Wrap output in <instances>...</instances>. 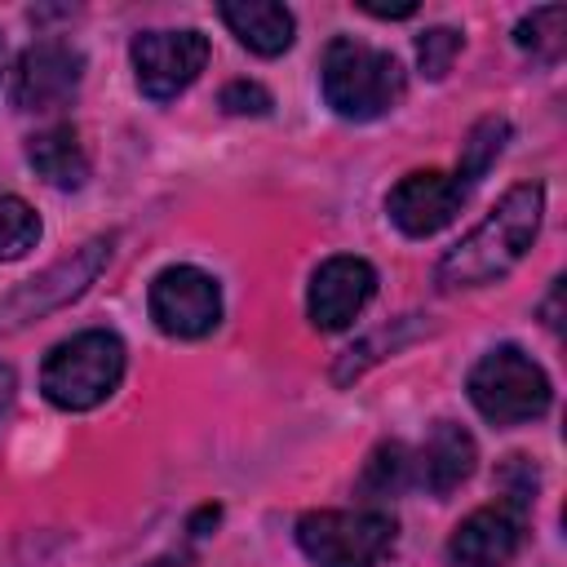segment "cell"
<instances>
[{
	"label": "cell",
	"instance_id": "cell-5",
	"mask_svg": "<svg viewBox=\"0 0 567 567\" xmlns=\"http://www.w3.org/2000/svg\"><path fill=\"white\" fill-rule=\"evenodd\" d=\"M394 532L385 509H310L297 518V545L315 567H377Z\"/></svg>",
	"mask_w": 567,
	"mask_h": 567
},
{
	"label": "cell",
	"instance_id": "cell-12",
	"mask_svg": "<svg viewBox=\"0 0 567 567\" xmlns=\"http://www.w3.org/2000/svg\"><path fill=\"white\" fill-rule=\"evenodd\" d=\"M518 545H523V509L496 501L456 523L447 540V558L456 567H505L518 554Z\"/></svg>",
	"mask_w": 567,
	"mask_h": 567
},
{
	"label": "cell",
	"instance_id": "cell-6",
	"mask_svg": "<svg viewBox=\"0 0 567 567\" xmlns=\"http://www.w3.org/2000/svg\"><path fill=\"white\" fill-rule=\"evenodd\" d=\"M111 248H115V235H97L84 248H75L71 257H62L49 270H40L35 279H27L13 292H4L0 297V332H18V328L44 319L49 310L75 301L102 275V266L111 261Z\"/></svg>",
	"mask_w": 567,
	"mask_h": 567
},
{
	"label": "cell",
	"instance_id": "cell-7",
	"mask_svg": "<svg viewBox=\"0 0 567 567\" xmlns=\"http://www.w3.org/2000/svg\"><path fill=\"white\" fill-rule=\"evenodd\" d=\"M146 306H151L155 328L177 337V341L208 337L221 323V288L199 266H168V270H159L151 279Z\"/></svg>",
	"mask_w": 567,
	"mask_h": 567
},
{
	"label": "cell",
	"instance_id": "cell-27",
	"mask_svg": "<svg viewBox=\"0 0 567 567\" xmlns=\"http://www.w3.org/2000/svg\"><path fill=\"white\" fill-rule=\"evenodd\" d=\"M0 66H4V40H0Z\"/></svg>",
	"mask_w": 567,
	"mask_h": 567
},
{
	"label": "cell",
	"instance_id": "cell-20",
	"mask_svg": "<svg viewBox=\"0 0 567 567\" xmlns=\"http://www.w3.org/2000/svg\"><path fill=\"white\" fill-rule=\"evenodd\" d=\"M456 53H461V31H452V27H430L416 35V62L430 80H443L452 71Z\"/></svg>",
	"mask_w": 567,
	"mask_h": 567
},
{
	"label": "cell",
	"instance_id": "cell-4",
	"mask_svg": "<svg viewBox=\"0 0 567 567\" xmlns=\"http://www.w3.org/2000/svg\"><path fill=\"white\" fill-rule=\"evenodd\" d=\"M470 403L478 408L483 421L492 425H523L549 412L554 403V385L545 377V368L523 354L518 346H496L487 350L474 368H470Z\"/></svg>",
	"mask_w": 567,
	"mask_h": 567
},
{
	"label": "cell",
	"instance_id": "cell-18",
	"mask_svg": "<svg viewBox=\"0 0 567 567\" xmlns=\"http://www.w3.org/2000/svg\"><path fill=\"white\" fill-rule=\"evenodd\" d=\"M563 35H567V9H563V4L532 9V13L514 27V44L527 49L532 58H545V62H554V58L563 53Z\"/></svg>",
	"mask_w": 567,
	"mask_h": 567
},
{
	"label": "cell",
	"instance_id": "cell-21",
	"mask_svg": "<svg viewBox=\"0 0 567 567\" xmlns=\"http://www.w3.org/2000/svg\"><path fill=\"white\" fill-rule=\"evenodd\" d=\"M496 483H501V492H505V505H514V509L527 514V505L536 501V470H532V461H527V456H509V461L501 465Z\"/></svg>",
	"mask_w": 567,
	"mask_h": 567
},
{
	"label": "cell",
	"instance_id": "cell-14",
	"mask_svg": "<svg viewBox=\"0 0 567 567\" xmlns=\"http://www.w3.org/2000/svg\"><path fill=\"white\" fill-rule=\"evenodd\" d=\"M217 13L230 27V35L244 49L261 53V58H279L292 44V31H297L292 9H284L275 0H221Z\"/></svg>",
	"mask_w": 567,
	"mask_h": 567
},
{
	"label": "cell",
	"instance_id": "cell-11",
	"mask_svg": "<svg viewBox=\"0 0 567 567\" xmlns=\"http://www.w3.org/2000/svg\"><path fill=\"white\" fill-rule=\"evenodd\" d=\"M377 292V270L363 257H328L315 275H310V292H306V315L319 332H341L350 328L363 306Z\"/></svg>",
	"mask_w": 567,
	"mask_h": 567
},
{
	"label": "cell",
	"instance_id": "cell-16",
	"mask_svg": "<svg viewBox=\"0 0 567 567\" xmlns=\"http://www.w3.org/2000/svg\"><path fill=\"white\" fill-rule=\"evenodd\" d=\"M416 483V465H412V452L403 443H377L372 456L363 461V474H359V492L368 501H385V496H399L403 487Z\"/></svg>",
	"mask_w": 567,
	"mask_h": 567
},
{
	"label": "cell",
	"instance_id": "cell-23",
	"mask_svg": "<svg viewBox=\"0 0 567 567\" xmlns=\"http://www.w3.org/2000/svg\"><path fill=\"white\" fill-rule=\"evenodd\" d=\"M363 13H372V18H412L416 4L412 0L408 4H363Z\"/></svg>",
	"mask_w": 567,
	"mask_h": 567
},
{
	"label": "cell",
	"instance_id": "cell-25",
	"mask_svg": "<svg viewBox=\"0 0 567 567\" xmlns=\"http://www.w3.org/2000/svg\"><path fill=\"white\" fill-rule=\"evenodd\" d=\"M9 399H13V368H9V363H0V416H4Z\"/></svg>",
	"mask_w": 567,
	"mask_h": 567
},
{
	"label": "cell",
	"instance_id": "cell-17",
	"mask_svg": "<svg viewBox=\"0 0 567 567\" xmlns=\"http://www.w3.org/2000/svg\"><path fill=\"white\" fill-rule=\"evenodd\" d=\"M505 137H509V124H505L501 115H487V120H478V124L465 133V142H461V164H456L461 182L478 186V182L487 177V168L496 164V155H501Z\"/></svg>",
	"mask_w": 567,
	"mask_h": 567
},
{
	"label": "cell",
	"instance_id": "cell-24",
	"mask_svg": "<svg viewBox=\"0 0 567 567\" xmlns=\"http://www.w3.org/2000/svg\"><path fill=\"white\" fill-rule=\"evenodd\" d=\"M558 297H563V279H554V288H549V301H545V323H549L554 332H558V323H563V319H558Z\"/></svg>",
	"mask_w": 567,
	"mask_h": 567
},
{
	"label": "cell",
	"instance_id": "cell-3",
	"mask_svg": "<svg viewBox=\"0 0 567 567\" xmlns=\"http://www.w3.org/2000/svg\"><path fill=\"white\" fill-rule=\"evenodd\" d=\"M124 377V341L106 328L75 332L44 354L40 390L62 412H89L115 394Z\"/></svg>",
	"mask_w": 567,
	"mask_h": 567
},
{
	"label": "cell",
	"instance_id": "cell-26",
	"mask_svg": "<svg viewBox=\"0 0 567 567\" xmlns=\"http://www.w3.org/2000/svg\"><path fill=\"white\" fill-rule=\"evenodd\" d=\"M146 567H173V558H159V563H146Z\"/></svg>",
	"mask_w": 567,
	"mask_h": 567
},
{
	"label": "cell",
	"instance_id": "cell-8",
	"mask_svg": "<svg viewBox=\"0 0 567 567\" xmlns=\"http://www.w3.org/2000/svg\"><path fill=\"white\" fill-rule=\"evenodd\" d=\"M128 58H133L137 89L151 102H168L199 80L204 62H208V40L190 27L186 31H142V35H133Z\"/></svg>",
	"mask_w": 567,
	"mask_h": 567
},
{
	"label": "cell",
	"instance_id": "cell-15",
	"mask_svg": "<svg viewBox=\"0 0 567 567\" xmlns=\"http://www.w3.org/2000/svg\"><path fill=\"white\" fill-rule=\"evenodd\" d=\"M27 159L58 190H80L89 182V151H84V142L71 124H53L44 133H31L27 137Z\"/></svg>",
	"mask_w": 567,
	"mask_h": 567
},
{
	"label": "cell",
	"instance_id": "cell-10",
	"mask_svg": "<svg viewBox=\"0 0 567 567\" xmlns=\"http://www.w3.org/2000/svg\"><path fill=\"white\" fill-rule=\"evenodd\" d=\"M84 80V53L66 40H35L13 66V106L18 111H58L75 97Z\"/></svg>",
	"mask_w": 567,
	"mask_h": 567
},
{
	"label": "cell",
	"instance_id": "cell-19",
	"mask_svg": "<svg viewBox=\"0 0 567 567\" xmlns=\"http://www.w3.org/2000/svg\"><path fill=\"white\" fill-rule=\"evenodd\" d=\"M35 239H40L35 208L18 195H0V261H13L22 252H31Z\"/></svg>",
	"mask_w": 567,
	"mask_h": 567
},
{
	"label": "cell",
	"instance_id": "cell-2",
	"mask_svg": "<svg viewBox=\"0 0 567 567\" xmlns=\"http://www.w3.org/2000/svg\"><path fill=\"white\" fill-rule=\"evenodd\" d=\"M319 84H323V102L341 120H377L403 102L408 75L394 53L372 49L354 35H337L323 49Z\"/></svg>",
	"mask_w": 567,
	"mask_h": 567
},
{
	"label": "cell",
	"instance_id": "cell-1",
	"mask_svg": "<svg viewBox=\"0 0 567 567\" xmlns=\"http://www.w3.org/2000/svg\"><path fill=\"white\" fill-rule=\"evenodd\" d=\"M540 217H545V186L540 182H518L501 195V204L461 239L443 252L439 261V288L456 292V288H483L505 279L536 244L540 235Z\"/></svg>",
	"mask_w": 567,
	"mask_h": 567
},
{
	"label": "cell",
	"instance_id": "cell-9",
	"mask_svg": "<svg viewBox=\"0 0 567 567\" xmlns=\"http://www.w3.org/2000/svg\"><path fill=\"white\" fill-rule=\"evenodd\" d=\"M470 182H461V173H439V168H421V173H408L390 186L385 195V213L390 221L412 235V239H425L434 230H443L461 204L470 199Z\"/></svg>",
	"mask_w": 567,
	"mask_h": 567
},
{
	"label": "cell",
	"instance_id": "cell-22",
	"mask_svg": "<svg viewBox=\"0 0 567 567\" xmlns=\"http://www.w3.org/2000/svg\"><path fill=\"white\" fill-rule=\"evenodd\" d=\"M270 106H275L270 93L252 80H230L221 89V111H230V115H270Z\"/></svg>",
	"mask_w": 567,
	"mask_h": 567
},
{
	"label": "cell",
	"instance_id": "cell-13",
	"mask_svg": "<svg viewBox=\"0 0 567 567\" xmlns=\"http://www.w3.org/2000/svg\"><path fill=\"white\" fill-rule=\"evenodd\" d=\"M474 461H478V447H474V434L456 421H434L430 439L421 443V452L412 456L416 465V483L434 496H447L456 492L470 474H474Z\"/></svg>",
	"mask_w": 567,
	"mask_h": 567
}]
</instances>
